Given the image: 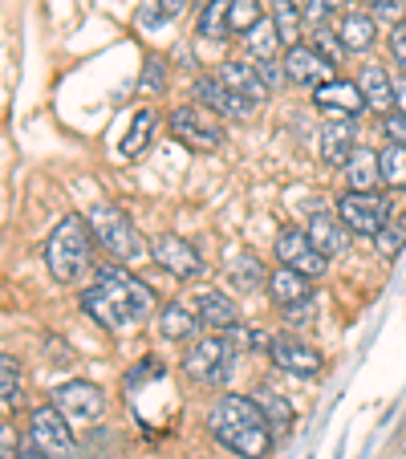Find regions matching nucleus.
<instances>
[{"instance_id": "1", "label": "nucleus", "mask_w": 406, "mask_h": 459, "mask_svg": "<svg viewBox=\"0 0 406 459\" xmlns=\"http://www.w3.org/2000/svg\"><path fill=\"white\" fill-rule=\"evenodd\" d=\"M82 309H86V317H94L102 330L122 333L151 317L155 293H151L147 281H139L134 273L122 269V264H102L98 281L82 293Z\"/></svg>"}, {"instance_id": "2", "label": "nucleus", "mask_w": 406, "mask_h": 459, "mask_svg": "<svg viewBox=\"0 0 406 459\" xmlns=\"http://www.w3.org/2000/svg\"><path fill=\"white\" fill-rule=\"evenodd\" d=\"M208 431L240 459H264L272 451V427L252 394H220L208 411Z\"/></svg>"}, {"instance_id": "3", "label": "nucleus", "mask_w": 406, "mask_h": 459, "mask_svg": "<svg viewBox=\"0 0 406 459\" xmlns=\"http://www.w3.org/2000/svg\"><path fill=\"white\" fill-rule=\"evenodd\" d=\"M90 248H94V232H90V220L82 216H65L45 240V264H49L53 281L70 285L82 273L90 269Z\"/></svg>"}, {"instance_id": "4", "label": "nucleus", "mask_w": 406, "mask_h": 459, "mask_svg": "<svg viewBox=\"0 0 406 459\" xmlns=\"http://www.w3.org/2000/svg\"><path fill=\"white\" fill-rule=\"evenodd\" d=\"M86 220H90V232H94V240L102 244V248L110 252L114 260H122V264H130V260H139L143 252H147V244H143V232L130 224V216L118 208V204L98 200L94 208H90Z\"/></svg>"}, {"instance_id": "5", "label": "nucleus", "mask_w": 406, "mask_h": 459, "mask_svg": "<svg viewBox=\"0 0 406 459\" xmlns=\"http://www.w3.org/2000/svg\"><path fill=\"white\" fill-rule=\"evenodd\" d=\"M337 216H341V224L354 236L374 240V236L382 232V224L394 216V204H390L386 191H346V195L337 200Z\"/></svg>"}, {"instance_id": "6", "label": "nucleus", "mask_w": 406, "mask_h": 459, "mask_svg": "<svg viewBox=\"0 0 406 459\" xmlns=\"http://www.w3.org/2000/svg\"><path fill=\"white\" fill-rule=\"evenodd\" d=\"M171 134L183 143V147L195 151V155H212V151L224 147V122L199 102L179 106V110L171 114Z\"/></svg>"}, {"instance_id": "7", "label": "nucleus", "mask_w": 406, "mask_h": 459, "mask_svg": "<svg viewBox=\"0 0 406 459\" xmlns=\"http://www.w3.org/2000/svg\"><path fill=\"white\" fill-rule=\"evenodd\" d=\"M232 362H236V346L228 333H212V338L195 342L187 358H183V370L191 374L203 386H224L232 378Z\"/></svg>"}, {"instance_id": "8", "label": "nucleus", "mask_w": 406, "mask_h": 459, "mask_svg": "<svg viewBox=\"0 0 406 459\" xmlns=\"http://www.w3.org/2000/svg\"><path fill=\"white\" fill-rule=\"evenodd\" d=\"M29 439L53 459H70L73 455V423L61 415L57 407H37L29 415Z\"/></svg>"}, {"instance_id": "9", "label": "nucleus", "mask_w": 406, "mask_h": 459, "mask_svg": "<svg viewBox=\"0 0 406 459\" xmlns=\"http://www.w3.org/2000/svg\"><path fill=\"white\" fill-rule=\"evenodd\" d=\"M53 407L70 419L73 427L94 423V419L106 415V390L98 382H65V386L53 390Z\"/></svg>"}, {"instance_id": "10", "label": "nucleus", "mask_w": 406, "mask_h": 459, "mask_svg": "<svg viewBox=\"0 0 406 459\" xmlns=\"http://www.w3.org/2000/svg\"><path fill=\"white\" fill-rule=\"evenodd\" d=\"M151 256H155L159 269L171 273L175 281L203 277V256H199V248L191 240H183V236H175V232L155 236V240H151Z\"/></svg>"}, {"instance_id": "11", "label": "nucleus", "mask_w": 406, "mask_h": 459, "mask_svg": "<svg viewBox=\"0 0 406 459\" xmlns=\"http://www.w3.org/2000/svg\"><path fill=\"white\" fill-rule=\"evenodd\" d=\"M313 106H317L329 122H350V118H362V114L370 110L362 86L350 78H329L325 86H317L313 90Z\"/></svg>"}, {"instance_id": "12", "label": "nucleus", "mask_w": 406, "mask_h": 459, "mask_svg": "<svg viewBox=\"0 0 406 459\" xmlns=\"http://www.w3.org/2000/svg\"><path fill=\"white\" fill-rule=\"evenodd\" d=\"M277 260L285 264V269L301 273V277H309V281L325 277V269H329V260L313 248V240H309L305 228H281L277 232Z\"/></svg>"}, {"instance_id": "13", "label": "nucleus", "mask_w": 406, "mask_h": 459, "mask_svg": "<svg viewBox=\"0 0 406 459\" xmlns=\"http://www.w3.org/2000/svg\"><path fill=\"white\" fill-rule=\"evenodd\" d=\"M195 102L208 106L216 118H252V114L260 110L256 102H248V98H240L236 90H228L224 82L216 78V74H203V78H195Z\"/></svg>"}, {"instance_id": "14", "label": "nucleus", "mask_w": 406, "mask_h": 459, "mask_svg": "<svg viewBox=\"0 0 406 459\" xmlns=\"http://www.w3.org/2000/svg\"><path fill=\"white\" fill-rule=\"evenodd\" d=\"M285 78L293 82V86H309V90H317V86H325L329 78H333V65H329L325 57H321L313 45H293V49H285Z\"/></svg>"}, {"instance_id": "15", "label": "nucleus", "mask_w": 406, "mask_h": 459, "mask_svg": "<svg viewBox=\"0 0 406 459\" xmlns=\"http://www.w3.org/2000/svg\"><path fill=\"white\" fill-rule=\"evenodd\" d=\"M305 232H309L313 248H317L325 260L341 256V252L350 248V240H354V232L341 224V216H337V212H313L309 224H305Z\"/></svg>"}, {"instance_id": "16", "label": "nucleus", "mask_w": 406, "mask_h": 459, "mask_svg": "<svg viewBox=\"0 0 406 459\" xmlns=\"http://www.w3.org/2000/svg\"><path fill=\"white\" fill-rule=\"evenodd\" d=\"M268 358L281 366V370L297 374V378H313V374L321 370V354L313 346H305L301 338H272V346H268Z\"/></svg>"}, {"instance_id": "17", "label": "nucleus", "mask_w": 406, "mask_h": 459, "mask_svg": "<svg viewBox=\"0 0 406 459\" xmlns=\"http://www.w3.org/2000/svg\"><path fill=\"white\" fill-rule=\"evenodd\" d=\"M195 317L203 330H216V333H228L232 325H240V313H236V301L224 293H216V289H208V293L195 297Z\"/></svg>"}, {"instance_id": "18", "label": "nucleus", "mask_w": 406, "mask_h": 459, "mask_svg": "<svg viewBox=\"0 0 406 459\" xmlns=\"http://www.w3.org/2000/svg\"><path fill=\"white\" fill-rule=\"evenodd\" d=\"M354 126L350 122H325L321 126V143H317V151H321V163L325 167H341L350 163V155H354Z\"/></svg>"}, {"instance_id": "19", "label": "nucleus", "mask_w": 406, "mask_h": 459, "mask_svg": "<svg viewBox=\"0 0 406 459\" xmlns=\"http://www.w3.org/2000/svg\"><path fill=\"white\" fill-rule=\"evenodd\" d=\"M216 78L224 82L228 90H236L240 98H248V102H264L268 98V86H264V78L256 74V65H248V61H224L216 70Z\"/></svg>"}, {"instance_id": "20", "label": "nucleus", "mask_w": 406, "mask_h": 459, "mask_svg": "<svg viewBox=\"0 0 406 459\" xmlns=\"http://www.w3.org/2000/svg\"><path fill=\"white\" fill-rule=\"evenodd\" d=\"M337 37L346 41L350 53H370L374 45H378V21H374L366 9L341 13V21H337Z\"/></svg>"}, {"instance_id": "21", "label": "nucleus", "mask_w": 406, "mask_h": 459, "mask_svg": "<svg viewBox=\"0 0 406 459\" xmlns=\"http://www.w3.org/2000/svg\"><path fill=\"white\" fill-rule=\"evenodd\" d=\"M358 86H362L366 106H370V110H378V114L394 110V78H390L386 65H362Z\"/></svg>"}, {"instance_id": "22", "label": "nucleus", "mask_w": 406, "mask_h": 459, "mask_svg": "<svg viewBox=\"0 0 406 459\" xmlns=\"http://www.w3.org/2000/svg\"><path fill=\"white\" fill-rule=\"evenodd\" d=\"M268 297L281 305V309H289V305H301V301H309L313 297V289H309V277H301V273H293V269H272L268 273Z\"/></svg>"}, {"instance_id": "23", "label": "nucleus", "mask_w": 406, "mask_h": 459, "mask_svg": "<svg viewBox=\"0 0 406 459\" xmlns=\"http://www.w3.org/2000/svg\"><path fill=\"white\" fill-rule=\"evenodd\" d=\"M228 281H232V289H240V293H256L260 285H268V269L264 260L256 256V252H236L232 260H228Z\"/></svg>"}, {"instance_id": "24", "label": "nucleus", "mask_w": 406, "mask_h": 459, "mask_svg": "<svg viewBox=\"0 0 406 459\" xmlns=\"http://www.w3.org/2000/svg\"><path fill=\"white\" fill-rule=\"evenodd\" d=\"M268 21L277 25V37H281V45H285V49L301 45L305 4H297V0H272V4H268Z\"/></svg>"}, {"instance_id": "25", "label": "nucleus", "mask_w": 406, "mask_h": 459, "mask_svg": "<svg viewBox=\"0 0 406 459\" xmlns=\"http://www.w3.org/2000/svg\"><path fill=\"white\" fill-rule=\"evenodd\" d=\"M341 175H346L350 191H378L382 187V179H378V151L354 147V155H350V163L341 167Z\"/></svg>"}, {"instance_id": "26", "label": "nucleus", "mask_w": 406, "mask_h": 459, "mask_svg": "<svg viewBox=\"0 0 406 459\" xmlns=\"http://www.w3.org/2000/svg\"><path fill=\"white\" fill-rule=\"evenodd\" d=\"M252 399H256V407L264 411L272 435H285L289 427H293V407L285 403V394H277L272 386H256V390H252Z\"/></svg>"}, {"instance_id": "27", "label": "nucleus", "mask_w": 406, "mask_h": 459, "mask_svg": "<svg viewBox=\"0 0 406 459\" xmlns=\"http://www.w3.org/2000/svg\"><path fill=\"white\" fill-rule=\"evenodd\" d=\"M0 407L4 411L25 407V378H21V362L13 354H0Z\"/></svg>"}, {"instance_id": "28", "label": "nucleus", "mask_w": 406, "mask_h": 459, "mask_svg": "<svg viewBox=\"0 0 406 459\" xmlns=\"http://www.w3.org/2000/svg\"><path fill=\"white\" fill-rule=\"evenodd\" d=\"M228 17H232V0H208L195 17V33L208 37V41H224L232 29H228Z\"/></svg>"}, {"instance_id": "29", "label": "nucleus", "mask_w": 406, "mask_h": 459, "mask_svg": "<svg viewBox=\"0 0 406 459\" xmlns=\"http://www.w3.org/2000/svg\"><path fill=\"white\" fill-rule=\"evenodd\" d=\"M195 330H199V317L187 305H167V309L159 313V333H163L167 342H187Z\"/></svg>"}, {"instance_id": "30", "label": "nucleus", "mask_w": 406, "mask_h": 459, "mask_svg": "<svg viewBox=\"0 0 406 459\" xmlns=\"http://www.w3.org/2000/svg\"><path fill=\"white\" fill-rule=\"evenodd\" d=\"M378 179L386 191H406V147L386 143L378 151Z\"/></svg>"}, {"instance_id": "31", "label": "nucleus", "mask_w": 406, "mask_h": 459, "mask_svg": "<svg viewBox=\"0 0 406 459\" xmlns=\"http://www.w3.org/2000/svg\"><path fill=\"white\" fill-rule=\"evenodd\" d=\"M244 45H248V57H252V61H277V49H281L277 25L264 17L248 37H244Z\"/></svg>"}, {"instance_id": "32", "label": "nucleus", "mask_w": 406, "mask_h": 459, "mask_svg": "<svg viewBox=\"0 0 406 459\" xmlns=\"http://www.w3.org/2000/svg\"><path fill=\"white\" fill-rule=\"evenodd\" d=\"M151 130H155V110H139L134 122H130V130H126V139H122V155L126 159L143 155L147 143H151Z\"/></svg>"}, {"instance_id": "33", "label": "nucleus", "mask_w": 406, "mask_h": 459, "mask_svg": "<svg viewBox=\"0 0 406 459\" xmlns=\"http://www.w3.org/2000/svg\"><path fill=\"white\" fill-rule=\"evenodd\" d=\"M406 244V216H390L386 224H382V232L374 236V248H378V256L394 260L398 252H402Z\"/></svg>"}, {"instance_id": "34", "label": "nucleus", "mask_w": 406, "mask_h": 459, "mask_svg": "<svg viewBox=\"0 0 406 459\" xmlns=\"http://www.w3.org/2000/svg\"><path fill=\"white\" fill-rule=\"evenodd\" d=\"M313 49H317L321 53V57H325L329 61V65H333V70H337V65H341V61H346L350 57V49H346V41H341V37H337V29H329V25H321V29H313Z\"/></svg>"}, {"instance_id": "35", "label": "nucleus", "mask_w": 406, "mask_h": 459, "mask_svg": "<svg viewBox=\"0 0 406 459\" xmlns=\"http://www.w3.org/2000/svg\"><path fill=\"white\" fill-rule=\"evenodd\" d=\"M264 21V13H260V0H232V17H228V29L240 37H248L252 29Z\"/></svg>"}, {"instance_id": "36", "label": "nucleus", "mask_w": 406, "mask_h": 459, "mask_svg": "<svg viewBox=\"0 0 406 459\" xmlns=\"http://www.w3.org/2000/svg\"><path fill=\"white\" fill-rule=\"evenodd\" d=\"M183 4H187V0H147V4L139 9V21L143 25H163V21L179 17Z\"/></svg>"}, {"instance_id": "37", "label": "nucleus", "mask_w": 406, "mask_h": 459, "mask_svg": "<svg viewBox=\"0 0 406 459\" xmlns=\"http://www.w3.org/2000/svg\"><path fill=\"white\" fill-rule=\"evenodd\" d=\"M362 4H366V13H370L374 21H386L390 29H394V25H402V21H406L402 0H362Z\"/></svg>"}, {"instance_id": "38", "label": "nucleus", "mask_w": 406, "mask_h": 459, "mask_svg": "<svg viewBox=\"0 0 406 459\" xmlns=\"http://www.w3.org/2000/svg\"><path fill=\"white\" fill-rule=\"evenodd\" d=\"M341 4H346V0H305V21H309L313 29H321V25H329V17L341 13Z\"/></svg>"}, {"instance_id": "39", "label": "nucleus", "mask_w": 406, "mask_h": 459, "mask_svg": "<svg viewBox=\"0 0 406 459\" xmlns=\"http://www.w3.org/2000/svg\"><path fill=\"white\" fill-rule=\"evenodd\" d=\"M167 86V61L151 53L147 57V70H143V94H159Z\"/></svg>"}, {"instance_id": "40", "label": "nucleus", "mask_w": 406, "mask_h": 459, "mask_svg": "<svg viewBox=\"0 0 406 459\" xmlns=\"http://www.w3.org/2000/svg\"><path fill=\"white\" fill-rule=\"evenodd\" d=\"M382 134H386V143L406 147V114H398V110L382 114Z\"/></svg>"}, {"instance_id": "41", "label": "nucleus", "mask_w": 406, "mask_h": 459, "mask_svg": "<svg viewBox=\"0 0 406 459\" xmlns=\"http://www.w3.org/2000/svg\"><path fill=\"white\" fill-rule=\"evenodd\" d=\"M390 57H394L398 74H406V21L390 29Z\"/></svg>"}, {"instance_id": "42", "label": "nucleus", "mask_w": 406, "mask_h": 459, "mask_svg": "<svg viewBox=\"0 0 406 459\" xmlns=\"http://www.w3.org/2000/svg\"><path fill=\"white\" fill-rule=\"evenodd\" d=\"M0 459H21V439L9 423H0Z\"/></svg>"}, {"instance_id": "43", "label": "nucleus", "mask_w": 406, "mask_h": 459, "mask_svg": "<svg viewBox=\"0 0 406 459\" xmlns=\"http://www.w3.org/2000/svg\"><path fill=\"white\" fill-rule=\"evenodd\" d=\"M155 374H163V362H159V358H143L139 370L126 374V390H130V386H139L143 378H155Z\"/></svg>"}, {"instance_id": "44", "label": "nucleus", "mask_w": 406, "mask_h": 459, "mask_svg": "<svg viewBox=\"0 0 406 459\" xmlns=\"http://www.w3.org/2000/svg\"><path fill=\"white\" fill-rule=\"evenodd\" d=\"M256 74L264 78L268 90L281 86V82H289V78H285V65H277V61H256Z\"/></svg>"}, {"instance_id": "45", "label": "nucleus", "mask_w": 406, "mask_h": 459, "mask_svg": "<svg viewBox=\"0 0 406 459\" xmlns=\"http://www.w3.org/2000/svg\"><path fill=\"white\" fill-rule=\"evenodd\" d=\"M394 110L406 114V74H398L394 78Z\"/></svg>"}, {"instance_id": "46", "label": "nucleus", "mask_w": 406, "mask_h": 459, "mask_svg": "<svg viewBox=\"0 0 406 459\" xmlns=\"http://www.w3.org/2000/svg\"><path fill=\"white\" fill-rule=\"evenodd\" d=\"M21 459H53V455H45V451L25 435V439H21Z\"/></svg>"}, {"instance_id": "47", "label": "nucleus", "mask_w": 406, "mask_h": 459, "mask_svg": "<svg viewBox=\"0 0 406 459\" xmlns=\"http://www.w3.org/2000/svg\"><path fill=\"white\" fill-rule=\"evenodd\" d=\"M402 447H406V439H402Z\"/></svg>"}, {"instance_id": "48", "label": "nucleus", "mask_w": 406, "mask_h": 459, "mask_svg": "<svg viewBox=\"0 0 406 459\" xmlns=\"http://www.w3.org/2000/svg\"><path fill=\"white\" fill-rule=\"evenodd\" d=\"M297 4H301V0H297Z\"/></svg>"}]
</instances>
